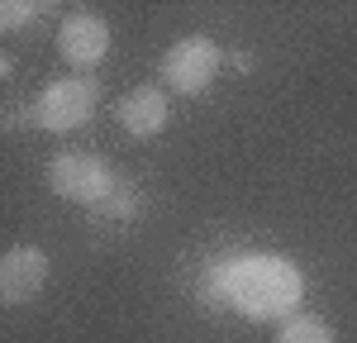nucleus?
Masks as SVG:
<instances>
[{"label":"nucleus","mask_w":357,"mask_h":343,"mask_svg":"<svg viewBox=\"0 0 357 343\" xmlns=\"http://www.w3.org/2000/svg\"><path fill=\"white\" fill-rule=\"evenodd\" d=\"M48 186H53V196L72 200V205H105L124 181L110 167V158L72 148V153H57L48 162Z\"/></svg>","instance_id":"obj_2"},{"label":"nucleus","mask_w":357,"mask_h":343,"mask_svg":"<svg viewBox=\"0 0 357 343\" xmlns=\"http://www.w3.org/2000/svg\"><path fill=\"white\" fill-rule=\"evenodd\" d=\"M96 105H100V82L72 72V77L48 82L38 96H33L29 119H33L38 129H48V134H67V129H82L86 119L96 114Z\"/></svg>","instance_id":"obj_3"},{"label":"nucleus","mask_w":357,"mask_h":343,"mask_svg":"<svg viewBox=\"0 0 357 343\" xmlns=\"http://www.w3.org/2000/svg\"><path fill=\"white\" fill-rule=\"evenodd\" d=\"M38 15H43V5H33V0H5V5H0V29H5V33H20V29H29Z\"/></svg>","instance_id":"obj_9"},{"label":"nucleus","mask_w":357,"mask_h":343,"mask_svg":"<svg viewBox=\"0 0 357 343\" xmlns=\"http://www.w3.org/2000/svg\"><path fill=\"white\" fill-rule=\"evenodd\" d=\"M53 277V262L43 248H33V243H15L10 253L0 257V300L5 305H29L43 286Z\"/></svg>","instance_id":"obj_6"},{"label":"nucleus","mask_w":357,"mask_h":343,"mask_svg":"<svg viewBox=\"0 0 357 343\" xmlns=\"http://www.w3.org/2000/svg\"><path fill=\"white\" fill-rule=\"evenodd\" d=\"M224 67V53L210 33H186L162 53V86L176 96H205Z\"/></svg>","instance_id":"obj_4"},{"label":"nucleus","mask_w":357,"mask_h":343,"mask_svg":"<svg viewBox=\"0 0 357 343\" xmlns=\"http://www.w3.org/2000/svg\"><path fill=\"white\" fill-rule=\"evenodd\" d=\"M100 210H105V215H124V220H129V215H134V210H138V196H134V186L124 181V186H119V191H114V196L105 200Z\"/></svg>","instance_id":"obj_10"},{"label":"nucleus","mask_w":357,"mask_h":343,"mask_svg":"<svg viewBox=\"0 0 357 343\" xmlns=\"http://www.w3.org/2000/svg\"><path fill=\"white\" fill-rule=\"evenodd\" d=\"M200 296L210 305H229L243 319L281 324L301 314L305 300V272L281 253H229L205 267Z\"/></svg>","instance_id":"obj_1"},{"label":"nucleus","mask_w":357,"mask_h":343,"mask_svg":"<svg viewBox=\"0 0 357 343\" xmlns=\"http://www.w3.org/2000/svg\"><path fill=\"white\" fill-rule=\"evenodd\" d=\"M276 343H338V334L329 329V319L314 310H301L291 319L276 324Z\"/></svg>","instance_id":"obj_8"},{"label":"nucleus","mask_w":357,"mask_h":343,"mask_svg":"<svg viewBox=\"0 0 357 343\" xmlns=\"http://www.w3.org/2000/svg\"><path fill=\"white\" fill-rule=\"evenodd\" d=\"M57 53H62L67 67H77L82 77H91L105 62V53H110V24L96 10H72L57 24Z\"/></svg>","instance_id":"obj_5"},{"label":"nucleus","mask_w":357,"mask_h":343,"mask_svg":"<svg viewBox=\"0 0 357 343\" xmlns=\"http://www.w3.org/2000/svg\"><path fill=\"white\" fill-rule=\"evenodd\" d=\"M167 114H172L167 110V91L153 82H143L119 96V129L129 139H158L167 129Z\"/></svg>","instance_id":"obj_7"}]
</instances>
